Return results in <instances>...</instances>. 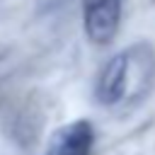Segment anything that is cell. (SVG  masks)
I'll return each mask as SVG.
<instances>
[{"label": "cell", "instance_id": "6da1fadb", "mask_svg": "<svg viewBox=\"0 0 155 155\" xmlns=\"http://www.w3.org/2000/svg\"><path fill=\"white\" fill-rule=\"evenodd\" d=\"M124 0H82V29L90 44L107 46L116 39Z\"/></svg>", "mask_w": 155, "mask_h": 155}, {"label": "cell", "instance_id": "7a4b0ae2", "mask_svg": "<svg viewBox=\"0 0 155 155\" xmlns=\"http://www.w3.org/2000/svg\"><path fill=\"white\" fill-rule=\"evenodd\" d=\"M128 70H131V51L114 53L104 63V68L97 78V85H94V97L102 107H114L126 97Z\"/></svg>", "mask_w": 155, "mask_h": 155}, {"label": "cell", "instance_id": "3957f363", "mask_svg": "<svg viewBox=\"0 0 155 155\" xmlns=\"http://www.w3.org/2000/svg\"><path fill=\"white\" fill-rule=\"evenodd\" d=\"M94 128L87 119H75L56 128L46 143L44 155H92Z\"/></svg>", "mask_w": 155, "mask_h": 155}]
</instances>
